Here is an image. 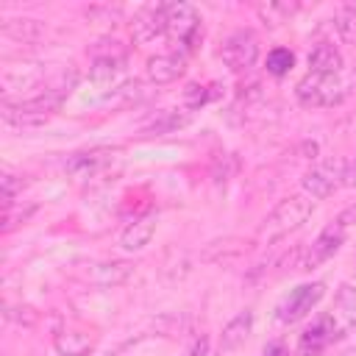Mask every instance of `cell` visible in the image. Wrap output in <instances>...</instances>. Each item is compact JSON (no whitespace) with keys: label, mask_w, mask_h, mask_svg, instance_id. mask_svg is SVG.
<instances>
[{"label":"cell","mask_w":356,"mask_h":356,"mask_svg":"<svg viewBox=\"0 0 356 356\" xmlns=\"http://www.w3.org/2000/svg\"><path fill=\"white\" fill-rule=\"evenodd\" d=\"M75 83V72H64L58 78V83H53L50 89H44L42 95L36 97H28V100H3V120L11 122V125H36V122H44L64 100V95L72 89Z\"/></svg>","instance_id":"obj_1"},{"label":"cell","mask_w":356,"mask_h":356,"mask_svg":"<svg viewBox=\"0 0 356 356\" xmlns=\"http://www.w3.org/2000/svg\"><path fill=\"white\" fill-rule=\"evenodd\" d=\"M312 209H314L312 200L303 197V195H289V197H284V200L261 220V225H259V242L273 245V242H278L281 236L292 234L295 228H300V225L312 217Z\"/></svg>","instance_id":"obj_2"},{"label":"cell","mask_w":356,"mask_h":356,"mask_svg":"<svg viewBox=\"0 0 356 356\" xmlns=\"http://www.w3.org/2000/svg\"><path fill=\"white\" fill-rule=\"evenodd\" d=\"M295 95L303 106H334L348 95V81H342V72L339 75H314V72H309L298 81Z\"/></svg>","instance_id":"obj_3"},{"label":"cell","mask_w":356,"mask_h":356,"mask_svg":"<svg viewBox=\"0 0 356 356\" xmlns=\"http://www.w3.org/2000/svg\"><path fill=\"white\" fill-rule=\"evenodd\" d=\"M222 61L234 70V72H245L256 64L259 58V36L250 31V28H242V31H234L225 42H222V50H220Z\"/></svg>","instance_id":"obj_4"},{"label":"cell","mask_w":356,"mask_h":356,"mask_svg":"<svg viewBox=\"0 0 356 356\" xmlns=\"http://www.w3.org/2000/svg\"><path fill=\"white\" fill-rule=\"evenodd\" d=\"M167 36L186 44L189 50L195 47L200 36V19L189 3H167Z\"/></svg>","instance_id":"obj_5"},{"label":"cell","mask_w":356,"mask_h":356,"mask_svg":"<svg viewBox=\"0 0 356 356\" xmlns=\"http://www.w3.org/2000/svg\"><path fill=\"white\" fill-rule=\"evenodd\" d=\"M323 295H325V286H323L320 281L295 286V289L281 300V306H278V320H281V323H295V320L306 317V314L320 303Z\"/></svg>","instance_id":"obj_6"},{"label":"cell","mask_w":356,"mask_h":356,"mask_svg":"<svg viewBox=\"0 0 356 356\" xmlns=\"http://www.w3.org/2000/svg\"><path fill=\"white\" fill-rule=\"evenodd\" d=\"M342 170H345V167L337 164V161H325V164L312 167V170L303 175V189H306V195H312V197H317V200L334 195V189L342 184Z\"/></svg>","instance_id":"obj_7"},{"label":"cell","mask_w":356,"mask_h":356,"mask_svg":"<svg viewBox=\"0 0 356 356\" xmlns=\"http://www.w3.org/2000/svg\"><path fill=\"white\" fill-rule=\"evenodd\" d=\"M342 239H345V225H342V222L328 225V228L312 242V248H309V253H306V259H303V267H317V264L328 261V259L339 250Z\"/></svg>","instance_id":"obj_8"},{"label":"cell","mask_w":356,"mask_h":356,"mask_svg":"<svg viewBox=\"0 0 356 356\" xmlns=\"http://www.w3.org/2000/svg\"><path fill=\"white\" fill-rule=\"evenodd\" d=\"M131 33L136 42H150L159 33H167V6H147L134 17Z\"/></svg>","instance_id":"obj_9"},{"label":"cell","mask_w":356,"mask_h":356,"mask_svg":"<svg viewBox=\"0 0 356 356\" xmlns=\"http://www.w3.org/2000/svg\"><path fill=\"white\" fill-rule=\"evenodd\" d=\"M334 339V320L331 317H320L314 320L303 334H300V342H298V353L300 356H320L328 342Z\"/></svg>","instance_id":"obj_10"},{"label":"cell","mask_w":356,"mask_h":356,"mask_svg":"<svg viewBox=\"0 0 356 356\" xmlns=\"http://www.w3.org/2000/svg\"><path fill=\"white\" fill-rule=\"evenodd\" d=\"M309 72L314 75H339L342 72V53L334 42H317L309 53Z\"/></svg>","instance_id":"obj_11"},{"label":"cell","mask_w":356,"mask_h":356,"mask_svg":"<svg viewBox=\"0 0 356 356\" xmlns=\"http://www.w3.org/2000/svg\"><path fill=\"white\" fill-rule=\"evenodd\" d=\"M184 70H186V61H184V56H175V53L153 56V58H147V67H145V72L153 83H170V81L181 78Z\"/></svg>","instance_id":"obj_12"},{"label":"cell","mask_w":356,"mask_h":356,"mask_svg":"<svg viewBox=\"0 0 356 356\" xmlns=\"http://www.w3.org/2000/svg\"><path fill=\"white\" fill-rule=\"evenodd\" d=\"M156 234V217L153 214H145L134 222H128L120 234V248L122 250H142Z\"/></svg>","instance_id":"obj_13"},{"label":"cell","mask_w":356,"mask_h":356,"mask_svg":"<svg viewBox=\"0 0 356 356\" xmlns=\"http://www.w3.org/2000/svg\"><path fill=\"white\" fill-rule=\"evenodd\" d=\"M131 273H134V264H131V261L111 259V261H97V264H92L89 281H95L97 286H117V284H122Z\"/></svg>","instance_id":"obj_14"},{"label":"cell","mask_w":356,"mask_h":356,"mask_svg":"<svg viewBox=\"0 0 356 356\" xmlns=\"http://www.w3.org/2000/svg\"><path fill=\"white\" fill-rule=\"evenodd\" d=\"M250 331H253V312L245 309V312H239L236 317H231L225 323L222 337H220V348L222 350H236L239 345H245V339L250 337Z\"/></svg>","instance_id":"obj_15"},{"label":"cell","mask_w":356,"mask_h":356,"mask_svg":"<svg viewBox=\"0 0 356 356\" xmlns=\"http://www.w3.org/2000/svg\"><path fill=\"white\" fill-rule=\"evenodd\" d=\"M108 164V153L103 150H83V153H72L64 164V170L75 178H92L95 172H100Z\"/></svg>","instance_id":"obj_16"},{"label":"cell","mask_w":356,"mask_h":356,"mask_svg":"<svg viewBox=\"0 0 356 356\" xmlns=\"http://www.w3.org/2000/svg\"><path fill=\"white\" fill-rule=\"evenodd\" d=\"M53 345H56L58 356H89L92 353V337L86 331H78V328L56 334Z\"/></svg>","instance_id":"obj_17"},{"label":"cell","mask_w":356,"mask_h":356,"mask_svg":"<svg viewBox=\"0 0 356 356\" xmlns=\"http://www.w3.org/2000/svg\"><path fill=\"white\" fill-rule=\"evenodd\" d=\"M3 33L17 39V42H33L42 36V22L31 19V17H14V19L3 22Z\"/></svg>","instance_id":"obj_18"},{"label":"cell","mask_w":356,"mask_h":356,"mask_svg":"<svg viewBox=\"0 0 356 356\" xmlns=\"http://www.w3.org/2000/svg\"><path fill=\"white\" fill-rule=\"evenodd\" d=\"M125 67V56H97L92 64V81L97 83H114L117 75Z\"/></svg>","instance_id":"obj_19"},{"label":"cell","mask_w":356,"mask_h":356,"mask_svg":"<svg viewBox=\"0 0 356 356\" xmlns=\"http://www.w3.org/2000/svg\"><path fill=\"white\" fill-rule=\"evenodd\" d=\"M331 28L339 42H356V8L353 6L337 8L331 17Z\"/></svg>","instance_id":"obj_20"},{"label":"cell","mask_w":356,"mask_h":356,"mask_svg":"<svg viewBox=\"0 0 356 356\" xmlns=\"http://www.w3.org/2000/svg\"><path fill=\"white\" fill-rule=\"evenodd\" d=\"M298 11V3H264V6H259V17H261V22H267V25H281V22H286L292 14Z\"/></svg>","instance_id":"obj_21"},{"label":"cell","mask_w":356,"mask_h":356,"mask_svg":"<svg viewBox=\"0 0 356 356\" xmlns=\"http://www.w3.org/2000/svg\"><path fill=\"white\" fill-rule=\"evenodd\" d=\"M337 309L345 317L348 325H356V286H339L337 292Z\"/></svg>","instance_id":"obj_22"},{"label":"cell","mask_w":356,"mask_h":356,"mask_svg":"<svg viewBox=\"0 0 356 356\" xmlns=\"http://www.w3.org/2000/svg\"><path fill=\"white\" fill-rule=\"evenodd\" d=\"M292 64H295V56L286 47H275L267 53V72L270 75H284V72H289Z\"/></svg>","instance_id":"obj_23"},{"label":"cell","mask_w":356,"mask_h":356,"mask_svg":"<svg viewBox=\"0 0 356 356\" xmlns=\"http://www.w3.org/2000/svg\"><path fill=\"white\" fill-rule=\"evenodd\" d=\"M236 170H239L236 156H234V153H222V156H217V159H214V164H211V178H214L217 184H222V181L234 178V172H236Z\"/></svg>","instance_id":"obj_24"},{"label":"cell","mask_w":356,"mask_h":356,"mask_svg":"<svg viewBox=\"0 0 356 356\" xmlns=\"http://www.w3.org/2000/svg\"><path fill=\"white\" fill-rule=\"evenodd\" d=\"M186 120H189V114H175V111H167V114H161L159 120H153V122H150L145 131H147V134H170V131L181 128Z\"/></svg>","instance_id":"obj_25"},{"label":"cell","mask_w":356,"mask_h":356,"mask_svg":"<svg viewBox=\"0 0 356 356\" xmlns=\"http://www.w3.org/2000/svg\"><path fill=\"white\" fill-rule=\"evenodd\" d=\"M184 100L189 103V108H197V106H203V103L209 100V92H206L203 86H197V83H189V86L184 89Z\"/></svg>","instance_id":"obj_26"},{"label":"cell","mask_w":356,"mask_h":356,"mask_svg":"<svg viewBox=\"0 0 356 356\" xmlns=\"http://www.w3.org/2000/svg\"><path fill=\"white\" fill-rule=\"evenodd\" d=\"M206 353H209V337H197L186 356H206Z\"/></svg>","instance_id":"obj_27"},{"label":"cell","mask_w":356,"mask_h":356,"mask_svg":"<svg viewBox=\"0 0 356 356\" xmlns=\"http://www.w3.org/2000/svg\"><path fill=\"white\" fill-rule=\"evenodd\" d=\"M264 356H289V348L281 345V342H270V345L264 348Z\"/></svg>","instance_id":"obj_28"},{"label":"cell","mask_w":356,"mask_h":356,"mask_svg":"<svg viewBox=\"0 0 356 356\" xmlns=\"http://www.w3.org/2000/svg\"><path fill=\"white\" fill-rule=\"evenodd\" d=\"M342 184H345V186H356V161L342 170Z\"/></svg>","instance_id":"obj_29"},{"label":"cell","mask_w":356,"mask_h":356,"mask_svg":"<svg viewBox=\"0 0 356 356\" xmlns=\"http://www.w3.org/2000/svg\"><path fill=\"white\" fill-rule=\"evenodd\" d=\"M342 356H356V350H345V353H342Z\"/></svg>","instance_id":"obj_30"}]
</instances>
